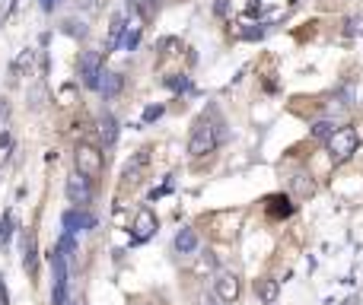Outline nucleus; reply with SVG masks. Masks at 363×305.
<instances>
[{"instance_id":"14","label":"nucleus","mask_w":363,"mask_h":305,"mask_svg":"<svg viewBox=\"0 0 363 305\" xmlns=\"http://www.w3.org/2000/svg\"><path fill=\"white\" fill-rule=\"evenodd\" d=\"M121 86H125V76L121 73H102V80H99V92L105 95H118L121 92Z\"/></svg>"},{"instance_id":"1","label":"nucleus","mask_w":363,"mask_h":305,"mask_svg":"<svg viewBox=\"0 0 363 305\" xmlns=\"http://www.w3.org/2000/svg\"><path fill=\"white\" fill-rule=\"evenodd\" d=\"M214 150H217V127L210 124L207 118H197L195 127H191V137H188V156L201 159Z\"/></svg>"},{"instance_id":"13","label":"nucleus","mask_w":363,"mask_h":305,"mask_svg":"<svg viewBox=\"0 0 363 305\" xmlns=\"http://www.w3.org/2000/svg\"><path fill=\"white\" fill-rule=\"evenodd\" d=\"M99 140H102V146H115V140H118V121H115V114H102L99 118Z\"/></svg>"},{"instance_id":"11","label":"nucleus","mask_w":363,"mask_h":305,"mask_svg":"<svg viewBox=\"0 0 363 305\" xmlns=\"http://www.w3.org/2000/svg\"><path fill=\"white\" fill-rule=\"evenodd\" d=\"M197 245H201V241H197V232L191 226H182L175 232V251L178 254H195Z\"/></svg>"},{"instance_id":"7","label":"nucleus","mask_w":363,"mask_h":305,"mask_svg":"<svg viewBox=\"0 0 363 305\" xmlns=\"http://www.w3.org/2000/svg\"><path fill=\"white\" fill-rule=\"evenodd\" d=\"M134 241H146L153 232H156V216H153V210H137V216H134Z\"/></svg>"},{"instance_id":"19","label":"nucleus","mask_w":363,"mask_h":305,"mask_svg":"<svg viewBox=\"0 0 363 305\" xmlns=\"http://www.w3.org/2000/svg\"><path fill=\"white\" fill-rule=\"evenodd\" d=\"M217 13H220V16L226 13V0H217Z\"/></svg>"},{"instance_id":"16","label":"nucleus","mask_w":363,"mask_h":305,"mask_svg":"<svg viewBox=\"0 0 363 305\" xmlns=\"http://www.w3.org/2000/svg\"><path fill=\"white\" fill-rule=\"evenodd\" d=\"M303 178H306V175H296V178H293V188H296L299 194H312V181H303Z\"/></svg>"},{"instance_id":"22","label":"nucleus","mask_w":363,"mask_h":305,"mask_svg":"<svg viewBox=\"0 0 363 305\" xmlns=\"http://www.w3.org/2000/svg\"><path fill=\"white\" fill-rule=\"evenodd\" d=\"M290 4H299V0H290Z\"/></svg>"},{"instance_id":"10","label":"nucleus","mask_w":363,"mask_h":305,"mask_svg":"<svg viewBox=\"0 0 363 305\" xmlns=\"http://www.w3.org/2000/svg\"><path fill=\"white\" fill-rule=\"evenodd\" d=\"M140 32H144V25H140V16L137 13H131L125 23V35H121V48L125 51H134L140 44Z\"/></svg>"},{"instance_id":"2","label":"nucleus","mask_w":363,"mask_h":305,"mask_svg":"<svg viewBox=\"0 0 363 305\" xmlns=\"http://www.w3.org/2000/svg\"><path fill=\"white\" fill-rule=\"evenodd\" d=\"M74 165H76V172H80V175H86L89 181H93V178L102 175V150H99V146H93V143H76Z\"/></svg>"},{"instance_id":"9","label":"nucleus","mask_w":363,"mask_h":305,"mask_svg":"<svg viewBox=\"0 0 363 305\" xmlns=\"http://www.w3.org/2000/svg\"><path fill=\"white\" fill-rule=\"evenodd\" d=\"M146 165H150V150H140V152H134V159L125 165V178H127V181H131V184H137L140 178H144Z\"/></svg>"},{"instance_id":"3","label":"nucleus","mask_w":363,"mask_h":305,"mask_svg":"<svg viewBox=\"0 0 363 305\" xmlns=\"http://www.w3.org/2000/svg\"><path fill=\"white\" fill-rule=\"evenodd\" d=\"M328 152L335 162H347V159L357 152V131L354 127H338V131L328 137Z\"/></svg>"},{"instance_id":"12","label":"nucleus","mask_w":363,"mask_h":305,"mask_svg":"<svg viewBox=\"0 0 363 305\" xmlns=\"http://www.w3.org/2000/svg\"><path fill=\"white\" fill-rule=\"evenodd\" d=\"M255 292H258V299L265 305H274L277 302V296H280V283L277 280H271V277H261V280H255Z\"/></svg>"},{"instance_id":"15","label":"nucleus","mask_w":363,"mask_h":305,"mask_svg":"<svg viewBox=\"0 0 363 305\" xmlns=\"http://www.w3.org/2000/svg\"><path fill=\"white\" fill-rule=\"evenodd\" d=\"M335 131H338V127L331 124V121H318V124L312 127V137H325V140H328V137H331V133H335Z\"/></svg>"},{"instance_id":"21","label":"nucleus","mask_w":363,"mask_h":305,"mask_svg":"<svg viewBox=\"0 0 363 305\" xmlns=\"http://www.w3.org/2000/svg\"><path fill=\"white\" fill-rule=\"evenodd\" d=\"M204 305H214V299H210V296H204Z\"/></svg>"},{"instance_id":"5","label":"nucleus","mask_w":363,"mask_h":305,"mask_svg":"<svg viewBox=\"0 0 363 305\" xmlns=\"http://www.w3.org/2000/svg\"><path fill=\"white\" fill-rule=\"evenodd\" d=\"M214 292H217V299H220V302L233 305L236 299H239V292H242L239 277H236L233 270H220V273H217V280H214Z\"/></svg>"},{"instance_id":"20","label":"nucleus","mask_w":363,"mask_h":305,"mask_svg":"<svg viewBox=\"0 0 363 305\" xmlns=\"http://www.w3.org/2000/svg\"><path fill=\"white\" fill-rule=\"evenodd\" d=\"M4 114H6V105H4V102H0V118H4Z\"/></svg>"},{"instance_id":"18","label":"nucleus","mask_w":363,"mask_h":305,"mask_svg":"<svg viewBox=\"0 0 363 305\" xmlns=\"http://www.w3.org/2000/svg\"><path fill=\"white\" fill-rule=\"evenodd\" d=\"M159 114H163V105H156V108H146V114H144V118H146V121H153V118H159Z\"/></svg>"},{"instance_id":"8","label":"nucleus","mask_w":363,"mask_h":305,"mask_svg":"<svg viewBox=\"0 0 363 305\" xmlns=\"http://www.w3.org/2000/svg\"><path fill=\"white\" fill-rule=\"evenodd\" d=\"M93 222H96V220H93V216H89L83 207H74V210H67V213H64V229H67L70 235L93 229Z\"/></svg>"},{"instance_id":"17","label":"nucleus","mask_w":363,"mask_h":305,"mask_svg":"<svg viewBox=\"0 0 363 305\" xmlns=\"http://www.w3.org/2000/svg\"><path fill=\"white\" fill-rule=\"evenodd\" d=\"M25 267H29V270H32V267H35V241H25Z\"/></svg>"},{"instance_id":"6","label":"nucleus","mask_w":363,"mask_h":305,"mask_svg":"<svg viewBox=\"0 0 363 305\" xmlns=\"http://www.w3.org/2000/svg\"><path fill=\"white\" fill-rule=\"evenodd\" d=\"M80 76H83V86L99 89L102 70H99V54H96V51H86V54H83V61H80Z\"/></svg>"},{"instance_id":"4","label":"nucleus","mask_w":363,"mask_h":305,"mask_svg":"<svg viewBox=\"0 0 363 305\" xmlns=\"http://www.w3.org/2000/svg\"><path fill=\"white\" fill-rule=\"evenodd\" d=\"M67 197L74 207H83L86 210L89 203H93V181H89L86 175H80V172H70L67 178Z\"/></svg>"}]
</instances>
